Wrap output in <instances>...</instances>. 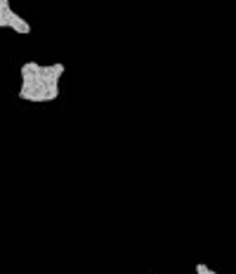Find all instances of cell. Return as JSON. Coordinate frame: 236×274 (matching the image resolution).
Returning <instances> with one entry per match:
<instances>
[{"label":"cell","mask_w":236,"mask_h":274,"mask_svg":"<svg viewBox=\"0 0 236 274\" xmlns=\"http://www.w3.org/2000/svg\"><path fill=\"white\" fill-rule=\"evenodd\" d=\"M62 73H64V64L40 67L38 62H26L19 68V76H22L19 97L26 102H52L59 97Z\"/></svg>","instance_id":"obj_1"},{"label":"cell","mask_w":236,"mask_h":274,"mask_svg":"<svg viewBox=\"0 0 236 274\" xmlns=\"http://www.w3.org/2000/svg\"><path fill=\"white\" fill-rule=\"evenodd\" d=\"M7 28H12L14 33H22V36H28L31 33V26H28L26 19H22L17 12H7Z\"/></svg>","instance_id":"obj_2"},{"label":"cell","mask_w":236,"mask_h":274,"mask_svg":"<svg viewBox=\"0 0 236 274\" xmlns=\"http://www.w3.org/2000/svg\"><path fill=\"white\" fill-rule=\"evenodd\" d=\"M196 274H217L215 270H210V267H206L203 262H198L196 265Z\"/></svg>","instance_id":"obj_3"}]
</instances>
